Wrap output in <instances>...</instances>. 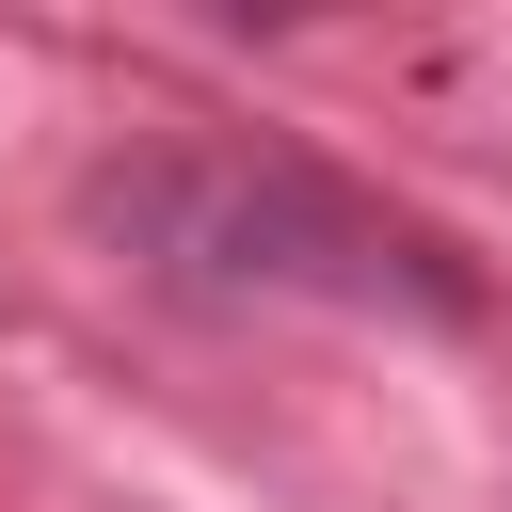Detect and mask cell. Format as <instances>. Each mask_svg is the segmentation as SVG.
Segmentation results:
<instances>
[{"instance_id": "obj_1", "label": "cell", "mask_w": 512, "mask_h": 512, "mask_svg": "<svg viewBox=\"0 0 512 512\" xmlns=\"http://www.w3.org/2000/svg\"><path fill=\"white\" fill-rule=\"evenodd\" d=\"M176 288H336V304H464V272L400 224V208H368V192H336L320 160H240V144H160V160H128L112 192H96Z\"/></svg>"}]
</instances>
